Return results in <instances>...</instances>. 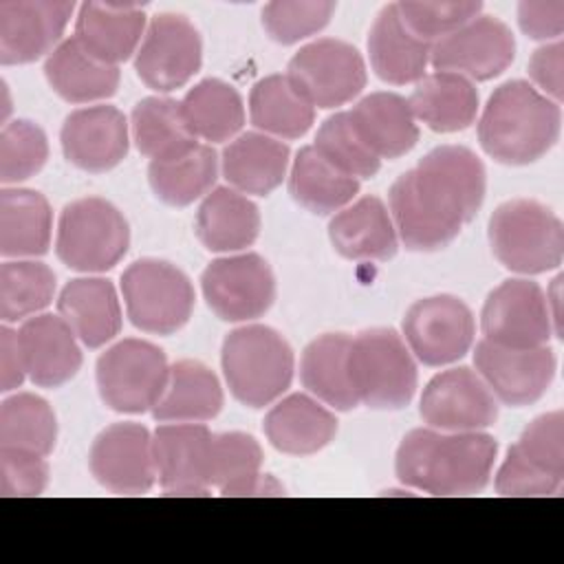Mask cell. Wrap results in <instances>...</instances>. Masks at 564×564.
Returning a JSON list of instances; mask_svg holds the SVG:
<instances>
[{"instance_id":"cell-44","label":"cell","mask_w":564,"mask_h":564,"mask_svg":"<svg viewBox=\"0 0 564 564\" xmlns=\"http://www.w3.org/2000/svg\"><path fill=\"white\" fill-rule=\"evenodd\" d=\"M55 273L35 260H15L0 267V317L18 322L51 304Z\"/></svg>"},{"instance_id":"cell-35","label":"cell","mask_w":564,"mask_h":564,"mask_svg":"<svg viewBox=\"0 0 564 564\" xmlns=\"http://www.w3.org/2000/svg\"><path fill=\"white\" fill-rule=\"evenodd\" d=\"M223 408V390L216 375L200 361L183 359L170 368L165 390L152 414L156 421L196 423L214 419Z\"/></svg>"},{"instance_id":"cell-48","label":"cell","mask_w":564,"mask_h":564,"mask_svg":"<svg viewBox=\"0 0 564 564\" xmlns=\"http://www.w3.org/2000/svg\"><path fill=\"white\" fill-rule=\"evenodd\" d=\"M405 26L425 42H438L463 24L474 20L482 4L478 0H438V2H397Z\"/></svg>"},{"instance_id":"cell-51","label":"cell","mask_w":564,"mask_h":564,"mask_svg":"<svg viewBox=\"0 0 564 564\" xmlns=\"http://www.w3.org/2000/svg\"><path fill=\"white\" fill-rule=\"evenodd\" d=\"M518 22L533 40H557L564 31V2L524 0L518 4Z\"/></svg>"},{"instance_id":"cell-14","label":"cell","mask_w":564,"mask_h":564,"mask_svg":"<svg viewBox=\"0 0 564 564\" xmlns=\"http://www.w3.org/2000/svg\"><path fill=\"white\" fill-rule=\"evenodd\" d=\"M207 306L225 322L256 319L275 297V278L264 258L242 253L214 260L200 278Z\"/></svg>"},{"instance_id":"cell-30","label":"cell","mask_w":564,"mask_h":564,"mask_svg":"<svg viewBox=\"0 0 564 564\" xmlns=\"http://www.w3.org/2000/svg\"><path fill=\"white\" fill-rule=\"evenodd\" d=\"M337 432V421L308 394H291L264 416L269 443L291 456H308L326 447Z\"/></svg>"},{"instance_id":"cell-1","label":"cell","mask_w":564,"mask_h":564,"mask_svg":"<svg viewBox=\"0 0 564 564\" xmlns=\"http://www.w3.org/2000/svg\"><path fill=\"white\" fill-rule=\"evenodd\" d=\"M485 198V167L460 145H441L390 187V216L412 251L447 247L476 216Z\"/></svg>"},{"instance_id":"cell-6","label":"cell","mask_w":564,"mask_h":564,"mask_svg":"<svg viewBox=\"0 0 564 564\" xmlns=\"http://www.w3.org/2000/svg\"><path fill=\"white\" fill-rule=\"evenodd\" d=\"M350 381L359 403L399 410L416 390V364L405 341L390 328L364 330L350 339Z\"/></svg>"},{"instance_id":"cell-9","label":"cell","mask_w":564,"mask_h":564,"mask_svg":"<svg viewBox=\"0 0 564 564\" xmlns=\"http://www.w3.org/2000/svg\"><path fill=\"white\" fill-rule=\"evenodd\" d=\"M564 480V416H538L509 447L496 474L500 496H553Z\"/></svg>"},{"instance_id":"cell-36","label":"cell","mask_w":564,"mask_h":564,"mask_svg":"<svg viewBox=\"0 0 564 564\" xmlns=\"http://www.w3.org/2000/svg\"><path fill=\"white\" fill-rule=\"evenodd\" d=\"M350 339L344 333H328L313 339L300 364L304 388L335 410H352L359 399L350 381Z\"/></svg>"},{"instance_id":"cell-21","label":"cell","mask_w":564,"mask_h":564,"mask_svg":"<svg viewBox=\"0 0 564 564\" xmlns=\"http://www.w3.org/2000/svg\"><path fill=\"white\" fill-rule=\"evenodd\" d=\"M64 156L86 172H106L128 154V121L115 106H88L70 112L59 132Z\"/></svg>"},{"instance_id":"cell-26","label":"cell","mask_w":564,"mask_h":564,"mask_svg":"<svg viewBox=\"0 0 564 564\" xmlns=\"http://www.w3.org/2000/svg\"><path fill=\"white\" fill-rule=\"evenodd\" d=\"M328 236L348 260H390L399 247L392 216L377 196H364L335 214Z\"/></svg>"},{"instance_id":"cell-5","label":"cell","mask_w":564,"mask_h":564,"mask_svg":"<svg viewBox=\"0 0 564 564\" xmlns=\"http://www.w3.org/2000/svg\"><path fill=\"white\" fill-rule=\"evenodd\" d=\"M489 245L502 267L516 273H544L564 258L562 220L544 205L516 198L489 218Z\"/></svg>"},{"instance_id":"cell-13","label":"cell","mask_w":564,"mask_h":564,"mask_svg":"<svg viewBox=\"0 0 564 564\" xmlns=\"http://www.w3.org/2000/svg\"><path fill=\"white\" fill-rule=\"evenodd\" d=\"M487 341L505 348H540L553 335V322L544 291L531 280H507L496 286L480 315Z\"/></svg>"},{"instance_id":"cell-8","label":"cell","mask_w":564,"mask_h":564,"mask_svg":"<svg viewBox=\"0 0 564 564\" xmlns=\"http://www.w3.org/2000/svg\"><path fill=\"white\" fill-rule=\"evenodd\" d=\"M121 293L130 322L154 335L176 333L192 315L189 278L163 260H137L121 275Z\"/></svg>"},{"instance_id":"cell-4","label":"cell","mask_w":564,"mask_h":564,"mask_svg":"<svg viewBox=\"0 0 564 564\" xmlns=\"http://www.w3.org/2000/svg\"><path fill=\"white\" fill-rule=\"evenodd\" d=\"M223 372L240 403L264 408L289 388L293 379V350L269 326H242L223 341Z\"/></svg>"},{"instance_id":"cell-41","label":"cell","mask_w":564,"mask_h":564,"mask_svg":"<svg viewBox=\"0 0 564 564\" xmlns=\"http://www.w3.org/2000/svg\"><path fill=\"white\" fill-rule=\"evenodd\" d=\"M251 123L282 139H300L315 119V108L295 90L286 75L260 79L249 95Z\"/></svg>"},{"instance_id":"cell-22","label":"cell","mask_w":564,"mask_h":564,"mask_svg":"<svg viewBox=\"0 0 564 564\" xmlns=\"http://www.w3.org/2000/svg\"><path fill=\"white\" fill-rule=\"evenodd\" d=\"M212 432L200 423L159 425L152 436L156 478L167 496H207Z\"/></svg>"},{"instance_id":"cell-37","label":"cell","mask_w":564,"mask_h":564,"mask_svg":"<svg viewBox=\"0 0 564 564\" xmlns=\"http://www.w3.org/2000/svg\"><path fill=\"white\" fill-rule=\"evenodd\" d=\"M218 176V156L212 145L194 143L183 152L150 161L152 192L172 207H185L207 194Z\"/></svg>"},{"instance_id":"cell-24","label":"cell","mask_w":564,"mask_h":564,"mask_svg":"<svg viewBox=\"0 0 564 564\" xmlns=\"http://www.w3.org/2000/svg\"><path fill=\"white\" fill-rule=\"evenodd\" d=\"M145 33L141 4L84 2L75 20V40L106 64L126 62Z\"/></svg>"},{"instance_id":"cell-29","label":"cell","mask_w":564,"mask_h":564,"mask_svg":"<svg viewBox=\"0 0 564 564\" xmlns=\"http://www.w3.org/2000/svg\"><path fill=\"white\" fill-rule=\"evenodd\" d=\"M408 104L414 119L430 130L456 132L474 123L478 112V90L471 79L458 73L434 70L416 82Z\"/></svg>"},{"instance_id":"cell-12","label":"cell","mask_w":564,"mask_h":564,"mask_svg":"<svg viewBox=\"0 0 564 564\" xmlns=\"http://www.w3.org/2000/svg\"><path fill=\"white\" fill-rule=\"evenodd\" d=\"M200 59L203 42L196 26L181 13H159L145 29L134 70L148 88L170 93L192 79Z\"/></svg>"},{"instance_id":"cell-31","label":"cell","mask_w":564,"mask_h":564,"mask_svg":"<svg viewBox=\"0 0 564 564\" xmlns=\"http://www.w3.org/2000/svg\"><path fill=\"white\" fill-rule=\"evenodd\" d=\"M44 75L51 88L70 104L110 97L119 86V68L90 55L75 37L53 48L46 57Z\"/></svg>"},{"instance_id":"cell-28","label":"cell","mask_w":564,"mask_h":564,"mask_svg":"<svg viewBox=\"0 0 564 564\" xmlns=\"http://www.w3.org/2000/svg\"><path fill=\"white\" fill-rule=\"evenodd\" d=\"M62 319L88 348L110 341L121 328V306L115 286L104 278L70 280L57 300Z\"/></svg>"},{"instance_id":"cell-34","label":"cell","mask_w":564,"mask_h":564,"mask_svg":"<svg viewBox=\"0 0 564 564\" xmlns=\"http://www.w3.org/2000/svg\"><path fill=\"white\" fill-rule=\"evenodd\" d=\"M260 231L258 207L234 187L212 189L196 214V236L209 251H238Z\"/></svg>"},{"instance_id":"cell-39","label":"cell","mask_w":564,"mask_h":564,"mask_svg":"<svg viewBox=\"0 0 564 564\" xmlns=\"http://www.w3.org/2000/svg\"><path fill=\"white\" fill-rule=\"evenodd\" d=\"M289 192L304 209L326 216L355 198L359 181L337 170L315 150V145H306L293 159Z\"/></svg>"},{"instance_id":"cell-45","label":"cell","mask_w":564,"mask_h":564,"mask_svg":"<svg viewBox=\"0 0 564 564\" xmlns=\"http://www.w3.org/2000/svg\"><path fill=\"white\" fill-rule=\"evenodd\" d=\"M315 150L337 170L357 181L375 176L381 165V159L357 134L348 112H337L319 126Z\"/></svg>"},{"instance_id":"cell-15","label":"cell","mask_w":564,"mask_h":564,"mask_svg":"<svg viewBox=\"0 0 564 564\" xmlns=\"http://www.w3.org/2000/svg\"><path fill=\"white\" fill-rule=\"evenodd\" d=\"M403 335L414 357L425 366L452 364L474 341V315L454 295L423 297L408 308Z\"/></svg>"},{"instance_id":"cell-47","label":"cell","mask_w":564,"mask_h":564,"mask_svg":"<svg viewBox=\"0 0 564 564\" xmlns=\"http://www.w3.org/2000/svg\"><path fill=\"white\" fill-rule=\"evenodd\" d=\"M335 11L330 0H275L262 9V26L271 40L295 44L322 31Z\"/></svg>"},{"instance_id":"cell-10","label":"cell","mask_w":564,"mask_h":564,"mask_svg":"<svg viewBox=\"0 0 564 564\" xmlns=\"http://www.w3.org/2000/svg\"><path fill=\"white\" fill-rule=\"evenodd\" d=\"M170 366L163 350L143 339H123L97 361L101 401L115 412L139 414L152 410L167 383Z\"/></svg>"},{"instance_id":"cell-7","label":"cell","mask_w":564,"mask_h":564,"mask_svg":"<svg viewBox=\"0 0 564 564\" xmlns=\"http://www.w3.org/2000/svg\"><path fill=\"white\" fill-rule=\"evenodd\" d=\"M128 245V223L112 203L88 196L64 207L55 251L68 269L84 273L108 271L126 256Z\"/></svg>"},{"instance_id":"cell-32","label":"cell","mask_w":564,"mask_h":564,"mask_svg":"<svg viewBox=\"0 0 564 564\" xmlns=\"http://www.w3.org/2000/svg\"><path fill=\"white\" fill-rule=\"evenodd\" d=\"M286 167L289 148L264 132H245L223 152V174L240 194L264 196L273 192Z\"/></svg>"},{"instance_id":"cell-25","label":"cell","mask_w":564,"mask_h":564,"mask_svg":"<svg viewBox=\"0 0 564 564\" xmlns=\"http://www.w3.org/2000/svg\"><path fill=\"white\" fill-rule=\"evenodd\" d=\"M368 53L375 73L388 84H412L425 75L432 44L416 37L399 15L397 2L379 11L368 33Z\"/></svg>"},{"instance_id":"cell-20","label":"cell","mask_w":564,"mask_h":564,"mask_svg":"<svg viewBox=\"0 0 564 564\" xmlns=\"http://www.w3.org/2000/svg\"><path fill=\"white\" fill-rule=\"evenodd\" d=\"M73 2L4 0L0 2V62L26 64L59 42L73 13Z\"/></svg>"},{"instance_id":"cell-33","label":"cell","mask_w":564,"mask_h":564,"mask_svg":"<svg viewBox=\"0 0 564 564\" xmlns=\"http://www.w3.org/2000/svg\"><path fill=\"white\" fill-rule=\"evenodd\" d=\"M262 449L258 441L242 432L212 434L207 452V487L218 489L223 496H260L269 494L267 478L260 474Z\"/></svg>"},{"instance_id":"cell-49","label":"cell","mask_w":564,"mask_h":564,"mask_svg":"<svg viewBox=\"0 0 564 564\" xmlns=\"http://www.w3.org/2000/svg\"><path fill=\"white\" fill-rule=\"evenodd\" d=\"M48 482V467L44 456L0 447V494L11 496H40Z\"/></svg>"},{"instance_id":"cell-18","label":"cell","mask_w":564,"mask_h":564,"mask_svg":"<svg viewBox=\"0 0 564 564\" xmlns=\"http://www.w3.org/2000/svg\"><path fill=\"white\" fill-rule=\"evenodd\" d=\"M474 364L491 394L513 408L538 401L555 375V355L549 346L520 350L482 339L476 344Z\"/></svg>"},{"instance_id":"cell-40","label":"cell","mask_w":564,"mask_h":564,"mask_svg":"<svg viewBox=\"0 0 564 564\" xmlns=\"http://www.w3.org/2000/svg\"><path fill=\"white\" fill-rule=\"evenodd\" d=\"M183 119L196 139L229 141L245 123V106L234 86L223 79H203L181 101Z\"/></svg>"},{"instance_id":"cell-42","label":"cell","mask_w":564,"mask_h":564,"mask_svg":"<svg viewBox=\"0 0 564 564\" xmlns=\"http://www.w3.org/2000/svg\"><path fill=\"white\" fill-rule=\"evenodd\" d=\"M130 126L137 150L152 161L172 156L196 143L183 119L181 101L170 97L141 99L132 110Z\"/></svg>"},{"instance_id":"cell-43","label":"cell","mask_w":564,"mask_h":564,"mask_svg":"<svg viewBox=\"0 0 564 564\" xmlns=\"http://www.w3.org/2000/svg\"><path fill=\"white\" fill-rule=\"evenodd\" d=\"M55 438L57 421L44 399L29 392L4 399L0 408V447L48 456Z\"/></svg>"},{"instance_id":"cell-46","label":"cell","mask_w":564,"mask_h":564,"mask_svg":"<svg viewBox=\"0 0 564 564\" xmlns=\"http://www.w3.org/2000/svg\"><path fill=\"white\" fill-rule=\"evenodd\" d=\"M48 156L46 134L26 119L11 121L0 132V181L20 183L42 170Z\"/></svg>"},{"instance_id":"cell-19","label":"cell","mask_w":564,"mask_h":564,"mask_svg":"<svg viewBox=\"0 0 564 564\" xmlns=\"http://www.w3.org/2000/svg\"><path fill=\"white\" fill-rule=\"evenodd\" d=\"M90 471L112 494H145L156 480L152 436L139 423L106 427L90 447Z\"/></svg>"},{"instance_id":"cell-3","label":"cell","mask_w":564,"mask_h":564,"mask_svg":"<svg viewBox=\"0 0 564 564\" xmlns=\"http://www.w3.org/2000/svg\"><path fill=\"white\" fill-rule=\"evenodd\" d=\"M562 112L555 101L522 79L494 90L478 121L482 150L507 165H527L544 156L560 137Z\"/></svg>"},{"instance_id":"cell-11","label":"cell","mask_w":564,"mask_h":564,"mask_svg":"<svg viewBox=\"0 0 564 564\" xmlns=\"http://www.w3.org/2000/svg\"><path fill=\"white\" fill-rule=\"evenodd\" d=\"M286 77L313 108H335L361 93L366 64L352 44L322 37L291 57Z\"/></svg>"},{"instance_id":"cell-50","label":"cell","mask_w":564,"mask_h":564,"mask_svg":"<svg viewBox=\"0 0 564 564\" xmlns=\"http://www.w3.org/2000/svg\"><path fill=\"white\" fill-rule=\"evenodd\" d=\"M529 75L544 97L560 104L564 97V44L555 40L540 46L529 59Z\"/></svg>"},{"instance_id":"cell-16","label":"cell","mask_w":564,"mask_h":564,"mask_svg":"<svg viewBox=\"0 0 564 564\" xmlns=\"http://www.w3.org/2000/svg\"><path fill=\"white\" fill-rule=\"evenodd\" d=\"M516 57L511 29L494 15H476L458 31L432 44L430 62L436 70L458 73L467 79H491Z\"/></svg>"},{"instance_id":"cell-17","label":"cell","mask_w":564,"mask_h":564,"mask_svg":"<svg viewBox=\"0 0 564 564\" xmlns=\"http://www.w3.org/2000/svg\"><path fill=\"white\" fill-rule=\"evenodd\" d=\"M421 416L434 430L476 432L496 423L498 399L478 372L452 368L425 386Z\"/></svg>"},{"instance_id":"cell-2","label":"cell","mask_w":564,"mask_h":564,"mask_svg":"<svg viewBox=\"0 0 564 564\" xmlns=\"http://www.w3.org/2000/svg\"><path fill=\"white\" fill-rule=\"evenodd\" d=\"M498 454L494 436L482 432L412 430L397 449V478L432 496H469L489 482Z\"/></svg>"},{"instance_id":"cell-27","label":"cell","mask_w":564,"mask_h":564,"mask_svg":"<svg viewBox=\"0 0 564 564\" xmlns=\"http://www.w3.org/2000/svg\"><path fill=\"white\" fill-rule=\"evenodd\" d=\"M348 117L364 143L379 159H399L419 141V126L408 99L379 90L366 95Z\"/></svg>"},{"instance_id":"cell-38","label":"cell","mask_w":564,"mask_h":564,"mask_svg":"<svg viewBox=\"0 0 564 564\" xmlns=\"http://www.w3.org/2000/svg\"><path fill=\"white\" fill-rule=\"evenodd\" d=\"M53 214L48 200L33 189L0 192V253L42 256L51 245Z\"/></svg>"},{"instance_id":"cell-52","label":"cell","mask_w":564,"mask_h":564,"mask_svg":"<svg viewBox=\"0 0 564 564\" xmlns=\"http://www.w3.org/2000/svg\"><path fill=\"white\" fill-rule=\"evenodd\" d=\"M24 359L18 341V333L2 326L0 330V390L9 392L24 381Z\"/></svg>"},{"instance_id":"cell-23","label":"cell","mask_w":564,"mask_h":564,"mask_svg":"<svg viewBox=\"0 0 564 564\" xmlns=\"http://www.w3.org/2000/svg\"><path fill=\"white\" fill-rule=\"evenodd\" d=\"M62 315H37L18 330L24 370L35 386L57 388L70 381L82 366V350Z\"/></svg>"}]
</instances>
